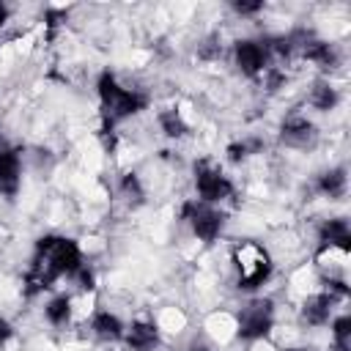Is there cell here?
I'll return each mask as SVG.
<instances>
[{"mask_svg":"<svg viewBox=\"0 0 351 351\" xmlns=\"http://www.w3.org/2000/svg\"><path fill=\"white\" fill-rule=\"evenodd\" d=\"M8 19H11V11H8L5 5H0V30L8 25Z\"/></svg>","mask_w":351,"mask_h":351,"instance_id":"9a60e30c","label":"cell"},{"mask_svg":"<svg viewBox=\"0 0 351 351\" xmlns=\"http://www.w3.org/2000/svg\"><path fill=\"white\" fill-rule=\"evenodd\" d=\"M233 66L247 80H263L266 71L274 66L269 41H263V38H239L233 44Z\"/></svg>","mask_w":351,"mask_h":351,"instance_id":"277c9868","label":"cell"},{"mask_svg":"<svg viewBox=\"0 0 351 351\" xmlns=\"http://www.w3.org/2000/svg\"><path fill=\"white\" fill-rule=\"evenodd\" d=\"M14 337H16V329H14V324H11L5 315H0V348H3V346H8Z\"/></svg>","mask_w":351,"mask_h":351,"instance_id":"5bb4252c","label":"cell"},{"mask_svg":"<svg viewBox=\"0 0 351 351\" xmlns=\"http://www.w3.org/2000/svg\"><path fill=\"white\" fill-rule=\"evenodd\" d=\"M22 189V154L0 140V192L5 197H16Z\"/></svg>","mask_w":351,"mask_h":351,"instance_id":"52a82bcc","label":"cell"},{"mask_svg":"<svg viewBox=\"0 0 351 351\" xmlns=\"http://www.w3.org/2000/svg\"><path fill=\"white\" fill-rule=\"evenodd\" d=\"M230 266L236 271V285L244 293H258L274 274V261L269 250L258 241H239L230 252Z\"/></svg>","mask_w":351,"mask_h":351,"instance_id":"6da1fadb","label":"cell"},{"mask_svg":"<svg viewBox=\"0 0 351 351\" xmlns=\"http://www.w3.org/2000/svg\"><path fill=\"white\" fill-rule=\"evenodd\" d=\"M181 219L186 222L189 233L200 241V244H214L222 230H225V214L219 206H208L197 197L186 200L184 208H181Z\"/></svg>","mask_w":351,"mask_h":351,"instance_id":"3957f363","label":"cell"},{"mask_svg":"<svg viewBox=\"0 0 351 351\" xmlns=\"http://www.w3.org/2000/svg\"><path fill=\"white\" fill-rule=\"evenodd\" d=\"M85 324H88L90 335L96 340H101V343H121L123 332H126V321L115 310H110V307H96L93 315Z\"/></svg>","mask_w":351,"mask_h":351,"instance_id":"8992f818","label":"cell"},{"mask_svg":"<svg viewBox=\"0 0 351 351\" xmlns=\"http://www.w3.org/2000/svg\"><path fill=\"white\" fill-rule=\"evenodd\" d=\"M44 321L52 329H69L74 324V310H71V293H52L44 302Z\"/></svg>","mask_w":351,"mask_h":351,"instance_id":"9c48e42d","label":"cell"},{"mask_svg":"<svg viewBox=\"0 0 351 351\" xmlns=\"http://www.w3.org/2000/svg\"><path fill=\"white\" fill-rule=\"evenodd\" d=\"M318 241L321 244H329V247H337V250H348V241H351V230H348V222L343 217H329L318 225Z\"/></svg>","mask_w":351,"mask_h":351,"instance_id":"30bf717a","label":"cell"},{"mask_svg":"<svg viewBox=\"0 0 351 351\" xmlns=\"http://www.w3.org/2000/svg\"><path fill=\"white\" fill-rule=\"evenodd\" d=\"M329 343L332 351H351V315L337 313L329 321Z\"/></svg>","mask_w":351,"mask_h":351,"instance_id":"4fadbf2b","label":"cell"},{"mask_svg":"<svg viewBox=\"0 0 351 351\" xmlns=\"http://www.w3.org/2000/svg\"><path fill=\"white\" fill-rule=\"evenodd\" d=\"M280 137L291 148H304V145L313 143L315 126H313V121L304 112H288L282 118V123H280Z\"/></svg>","mask_w":351,"mask_h":351,"instance_id":"ba28073f","label":"cell"},{"mask_svg":"<svg viewBox=\"0 0 351 351\" xmlns=\"http://www.w3.org/2000/svg\"><path fill=\"white\" fill-rule=\"evenodd\" d=\"M285 351H310V348H285Z\"/></svg>","mask_w":351,"mask_h":351,"instance_id":"2e32d148","label":"cell"},{"mask_svg":"<svg viewBox=\"0 0 351 351\" xmlns=\"http://www.w3.org/2000/svg\"><path fill=\"white\" fill-rule=\"evenodd\" d=\"M337 101H340V93H337V88L329 82V77L315 80L313 88L307 90V104H310L313 110H318V112H329V110H335Z\"/></svg>","mask_w":351,"mask_h":351,"instance_id":"8fae6325","label":"cell"},{"mask_svg":"<svg viewBox=\"0 0 351 351\" xmlns=\"http://www.w3.org/2000/svg\"><path fill=\"white\" fill-rule=\"evenodd\" d=\"M165 335L159 332L154 315H134L132 321H126V332L123 340L129 351H156L162 346Z\"/></svg>","mask_w":351,"mask_h":351,"instance_id":"5b68a950","label":"cell"},{"mask_svg":"<svg viewBox=\"0 0 351 351\" xmlns=\"http://www.w3.org/2000/svg\"><path fill=\"white\" fill-rule=\"evenodd\" d=\"M346 186H348V181H346V170H343V167H329V170H324V173L318 176V181H315L318 195L326 197V200L343 197V195H346Z\"/></svg>","mask_w":351,"mask_h":351,"instance_id":"7c38bea8","label":"cell"},{"mask_svg":"<svg viewBox=\"0 0 351 351\" xmlns=\"http://www.w3.org/2000/svg\"><path fill=\"white\" fill-rule=\"evenodd\" d=\"M192 184H195L197 200H203L208 206H219L222 208L230 197H236L233 178L225 173L219 159H211V156H200L192 165Z\"/></svg>","mask_w":351,"mask_h":351,"instance_id":"7a4b0ae2","label":"cell"}]
</instances>
